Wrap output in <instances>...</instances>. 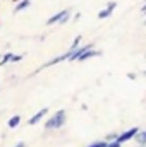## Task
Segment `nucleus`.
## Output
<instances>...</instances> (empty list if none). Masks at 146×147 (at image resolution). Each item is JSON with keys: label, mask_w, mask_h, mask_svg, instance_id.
<instances>
[{"label": "nucleus", "mask_w": 146, "mask_h": 147, "mask_svg": "<svg viewBox=\"0 0 146 147\" xmlns=\"http://www.w3.org/2000/svg\"><path fill=\"white\" fill-rule=\"evenodd\" d=\"M67 121V111L65 110H57L45 123V128L46 130H59L65 125Z\"/></svg>", "instance_id": "f257e3e1"}, {"label": "nucleus", "mask_w": 146, "mask_h": 147, "mask_svg": "<svg viewBox=\"0 0 146 147\" xmlns=\"http://www.w3.org/2000/svg\"><path fill=\"white\" fill-rule=\"evenodd\" d=\"M139 132V128L138 127H132V128H127L126 132H122V134H119L117 135V140L120 142V144H126V142H129V140H132L134 137H136V134Z\"/></svg>", "instance_id": "f03ea898"}, {"label": "nucleus", "mask_w": 146, "mask_h": 147, "mask_svg": "<svg viewBox=\"0 0 146 147\" xmlns=\"http://www.w3.org/2000/svg\"><path fill=\"white\" fill-rule=\"evenodd\" d=\"M93 46H95L93 43H88V45H84V46H79V48H76V50H71V51H72V55H71L69 62H77V58H79L86 50H91Z\"/></svg>", "instance_id": "7ed1b4c3"}, {"label": "nucleus", "mask_w": 146, "mask_h": 147, "mask_svg": "<svg viewBox=\"0 0 146 147\" xmlns=\"http://www.w3.org/2000/svg\"><path fill=\"white\" fill-rule=\"evenodd\" d=\"M115 7H117V2H108L107 5H105V9H102L100 12H98V19H107L112 16V12L115 10Z\"/></svg>", "instance_id": "20e7f679"}, {"label": "nucleus", "mask_w": 146, "mask_h": 147, "mask_svg": "<svg viewBox=\"0 0 146 147\" xmlns=\"http://www.w3.org/2000/svg\"><path fill=\"white\" fill-rule=\"evenodd\" d=\"M46 115H48V108H41V110H38L36 113L29 118V121H28V123H29V125H36V123H40Z\"/></svg>", "instance_id": "39448f33"}, {"label": "nucleus", "mask_w": 146, "mask_h": 147, "mask_svg": "<svg viewBox=\"0 0 146 147\" xmlns=\"http://www.w3.org/2000/svg\"><path fill=\"white\" fill-rule=\"evenodd\" d=\"M65 12H67V9H64V10H59L57 14H53V16H50V17L46 19V26H53V24H60V21H62V17L65 16Z\"/></svg>", "instance_id": "423d86ee"}, {"label": "nucleus", "mask_w": 146, "mask_h": 147, "mask_svg": "<svg viewBox=\"0 0 146 147\" xmlns=\"http://www.w3.org/2000/svg\"><path fill=\"white\" fill-rule=\"evenodd\" d=\"M102 55V51L100 50H95V48H91V50H86L79 58H77V62H86V60H89V58H95V57H100Z\"/></svg>", "instance_id": "0eeeda50"}, {"label": "nucleus", "mask_w": 146, "mask_h": 147, "mask_svg": "<svg viewBox=\"0 0 146 147\" xmlns=\"http://www.w3.org/2000/svg\"><path fill=\"white\" fill-rule=\"evenodd\" d=\"M134 140H136V144H139L141 147H146V130H139L136 134Z\"/></svg>", "instance_id": "6e6552de"}, {"label": "nucleus", "mask_w": 146, "mask_h": 147, "mask_svg": "<svg viewBox=\"0 0 146 147\" xmlns=\"http://www.w3.org/2000/svg\"><path fill=\"white\" fill-rule=\"evenodd\" d=\"M29 5H31V0H19V2L16 3V7H14V12L17 14V12H21V10L28 9Z\"/></svg>", "instance_id": "1a4fd4ad"}, {"label": "nucleus", "mask_w": 146, "mask_h": 147, "mask_svg": "<svg viewBox=\"0 0 146 147\" xmlns=\"http://www.w3.org/2000/svg\"><path fill=\"white\" fill-rule=\"evenodd\" d=\"M19 123H21V116H19V115H14V116H10V118H9V121H7L9 128H16Z\"/></svg>", "instance_id": "9d476101"}, {"label": "nucleus", "mask_w": 146, "mask_h": 147, "mask_svg": "<svg viewBox=\"0 0 146 147\" xmlns=\"http://www.w3.org/2000/svg\"><path fill=\"white\" fill-rule=\"evenodd\" d=\"M12 57H14V53H5V55H2V58H0V65L10 63V62H12Z\"/></svg>", "instance_id": "9b49d317"}, {"label": "nucleus", "mask_w": 146, "mask_h": 147, "mask_svg": "<svg viewBox=\"0 0 146 147\" xmlns=\"http://www.w3.org/2000/svg\"><path fill=\"white\" fill-rule=\"evenodd\" d=\"M107 146H108L107 140H96V142H93V144H89V146H86V147H107Z\"/></svg>", "instance_id": "f8f14e48"}, {"label": "nucleus", "mask_w": 146, "mask_h": 147, "mask_svg": "<svg viewBox=\"0 0 146 147\" xmlns=\"http://www.w3.org/2000/svg\"><path fill=\"white\" fill-rule=\"evenodd\" d=\"M107 147H122V144H120V142H119V140L115 139V140H112V142H108V146H107Z\"/></svg>", "instance_id": "ddd939ff"}, {"label": "nucleus", "mask_w": 146, "mask_h": 147, "mask_svg": "<svg viewBox=\"0 0 146 147\" xmlns=\"http://www.w3.org/2000/svg\"><path fill=\"white\" fill-rule=\"evenodd\" d=\"M117 135H119V134H110V135L105 137V140H107V142H112V140H115V139H117Z\"/></svg>", "instance_id": "4468645a"}, {"label": "nucleus", "mask_w": 146, "mask_h": 147, "mask_svg": "<svg viewBox=\"0 0 146 147\" xmlns=\"http://www.w3.org/2000/svg\"><path fill=\"white\" fill-rule=\"evenodd\" d=\"M136 77H138V75H136L134 72H129V74H127V79H131V80H136Z\"/></svg>", "instance_id": "2eb2a0df"}, {"label": "nucleus", "mask_w": 146, "mask_h": 147, "mask_svg": "<svg viewBox=\"0 0 146 147\" xmlns=\"http://www.w3.org/2000/svg\"><path fill=\"white\" fill-rule=\"evenodd\" d=\"M19 60H23V55H14L12 57V62H19Z\"/></svg>", "instance_id": "dca6fc26"}, {"label": "nucleus", "mask_w": 146, "mask_h": 147, "mask_svg": "<svg viewBox=\"0 0 146 147\" xmlns=\"http://www.w3.org/2000/svg\"><path fill=\"white\" fill-rule=\"evenodd\" d=\"M141 14H145V16H146V2L141 5Z\"/></svg>", "instance_id": "f3484780"}, {"label": "nucleus", "mask_w": 146, "mask_h": 147, "mask_svg": "<svg viewBox=\"0 0 146 147\" xmlns=\"http://www.w3.org/2000/svg\"><path fill=\"white\" fill-rule=\"evenodd\" d=\"M79 19H81V12H77V14L74 16V21H79Z\"/></svg>", "instance_id": "a211bd4d"}, {"label": "nucleus", "mask_w": 146, "mask_h": 147, "mask_svg": "<svg viewBox=\"0 0 146 147\" xmlns=\"http://www.w3.org/2000/svg\"><path fill=\"white\" fill-rule=\"evenodd\" d=\"M14 147H26V144H24V142H17Z\"/></svg>", "instance_id": "6ab92c4d"}, {"label": "nucleus", "mask_w": 146, "mask_h": 147, "mask_svg": "<svg viewBox=\"0 0 146 147\" xmlns=\"http://www.w3.org/2000/svg\"><path fill=\"white\" fill-rule=\"evenodd\" d=\"M143 75H145V77H146V70H143Z\"/></svg>", "instance_id": "aec40b11"}, {"label": "nucleus", "mask_w": 146, "mask_h": 147, "mask_svg": "<svg viewBox=\"0 0 146 147\" xmlns=\"http://www.w3.org/2000/svg\"><path fill=\"white\" fill-rule=\"evenodd\" d=\"M12 2H19V0H12Z\"/></svg>", "instance_id": "412c9836"}, {"label": "nucleus", "mask_w": 146, "mask_h": 147, "mask_svg": "<svg viewBox=\"0 0 146 147\" xmlns=\"http://www.w3.org/2000/svg\"><path fill=\"white\" fill-rule=\"evenodd\" d=\"M145 26H146V21H145Z\"/></svg>", "instance_id": "4be33fe9"}, {"label": "nucleus", "mask_w": 146, "mask_h": 147, "mask_svg": "<svg viewBox=\"0 0 146 147\" xmlns=\"http://www.w3.org/2000/svg\"><path fill=\"white\" fill-rule=\"evenodd\" d=\"M0 58H2V55H0Z\"/></svg>", "instance_id": "5701e85b"}]
</instances>
